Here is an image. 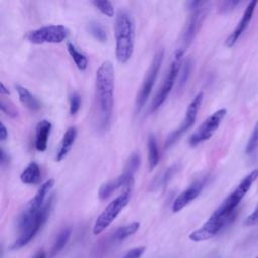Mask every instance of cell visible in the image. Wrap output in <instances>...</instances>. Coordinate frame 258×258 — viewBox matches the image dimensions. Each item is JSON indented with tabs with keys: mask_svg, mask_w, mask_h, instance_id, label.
Returning <instances> with one entry per match:
<instances>
[{
	"mask_svg": "<svg viewBox=\"0 0 258 258\" xmlns=\"http://www.w3.org/2000/svg\"><path fill=\"white\" fill-rule=\"evenodd\" d=\"M258 179V168L249 172L236 188L222 202L211 217L205 222V228L212 235H217L233 218L236 208L248 194L253 183Z\"/></svg>",
	"mask_w": 258,
	"mask_h": 258,
	"instance_id": "1",
	"label": "cell"
},
{
	"mask_svg": "<svg viewBox=\"0 0 258 258\" xmlns=\"http://www.w3.org/2000/svg\"><path fill=\"white\" fill-rule=\"evenodd\" d=\"M96 108L98 111L97 124L101 129H106L112 117L114 106L115 74L111 61H104L96 72Z\"/></svg>",
	"mask_w": 258,
	"mask_h": 258,
	"instance_id": "2",
	"label": "cell"
},
{
	"mask_svg": "<svg viewBox=\"0 0 258 258\" xmlns=\"http://www.w3.org/2000/svg\"><path fill=\"white\" fill-rule=\"evenodd\" d=\"M135 24L131 14L126 10L118 11L115 19L116 58L121 63L130 60L134 51Z\"/></svg>",
	"mask_w": 258,
	"mask_h": 258,
	"instance_id": "3",
	"label": "cell"
},
{
	"mask_svg": "<svg viewBox=\"0 0 258 258\" xmlns=\"http://www.w3.org/2000/svg\"><path fill=\"white\" fill-rule=\"evenodd\" d=\"M52 202H53V196H50L47 199L44 206L42 207V209L39 211V213L34 218H32L22 229L19 230L20 234L18 238L11 244L12 250H16L24 247L36 236V234L39 232L41 227L44 225L50 213Z\"/></svg>",
	"mask_w": 258,
	"mask_h": 258,
	"instance_id": "4",
	"label": "cell"
},
{
	"mask_svg": "<svg viewBox=\"0 0 258 258\" xmlns=\"http://www.w3.org/2000/svg\"><path fill=\"white\" fill-rule=\"evenodd\" d=\"M131 191L132 189H124V191L121 195H119L117 198H115L112 202L108 204V206L98 216L94 223V235H99L112 224V222L117 218V216L129 203Z\"/></svg>",
	"mask_w": 258,
	"mask_h": 258,
	"instance_id": "5",
	"label": "cell"
},
{
	"mask_svg": "<svg viewBox=\"0 0 258 258\" xmlns=\"http://www.w3.org/2000/svg\"><path fill=\"white\" fill-rule=\"evenodd\" d=\"M183 48H179L175 51L174 55H173V59L169 66L168 72L164 78V81L162 83V86L160 87V89L158 90L157 94L155 95V97L152 100L151 106H150V111L151 112H155L166 100V98L168 97L170 91L172 90L174 83L176 81L177 75L181 69V59L183 56Z\"/></svg>",
	"mask_w": 258,
	"mask_h": 258,
	"instance_id": "6",
	"label": "cell"
},
{
	"mask_svg": "<svg viewBox=\"0 0 258 258\" xmlns=\"http://www.w3.org/2000/svg\"><path fill=\"white\" fill-rule=\"evenodd\" d=\"M54 185V179L50 178L43 182L34 197L25 205L17 220L18 230L22 229L32 218H34L46 203V197Z\"/></svg>",
	"mask_w": 258,
	"mask_h": 258,
	"instance_id": "7",
	"label": "cell"
},
{
	"mask_svg": "<svg viewBox=\"0 0 258 258\" xmlns=\"http://www.w3.org/2000/svg\"><path fill=\"white\" fill-rule=\"evenodd\" d=\"M70 30L60 24H51L33 29L26 34V39L33 44L60 43L69 36Z\"/></svg>",
	"mask_w": 258,
	"mask_h": 258,
	"instance_id": "8",
	"label": "cell"
},
{
	"mask_svg": "<svg viewBox=\"0 0 258 258\" xmlns=\"http://www.w3.org/2000/svg\"><path fill=\"white\" fill-rule=\"evenodd\" d=\"M163 56H164L163 48L159 49L153 56L151 64L146 73V76H145V78L142 82V85L139 89V92L137 94V98H136V111L137 112H139L143 108V106L145 105L146 101L149 98V95L152 91L155 80L159 73L160 67L162 64Z\"/></svg>",
	"mask_w": 258,
	"mask_h": 258,
	"instance_id": "9",
	"label": "cell"
},
{
	"mask_svg": "<svg viewBox=\"0 0 258 258\" xmlns=\"http://www.w3.org/2000/svg\"><path fill=\"white\" fill-rule=\"evenodd\" d=\"M227 114V109L222 108L210 115L200 126L199 128L190 135L188 143L190 146H197L198 144L210 139L213 134L220 127L222 121L224 120Z\"/></svg>",
	"mask_w": 258,
	"mask_h": 258,
	"instance_id": "10",
	"label": "cell"
},
{
	"mask_svg": "<svg viewBox=\"0 0 258 258\" xmlns=\"http://www.w3.org/2000/svg\"><path fill=\"white\" fill-rule=\"evenodd\" d=\"M203 99H204V93L203 92H199L194 99L191 100V102L189 103V105L186 108V112H185V117L183 119V121L181 122L180 126L174 130L173 132H171L168 137L166 138L165 141V148H168L170 146H172L179 138L180 136L186 132L196 122L197 117H198V113L199 110L202 106L203 103Z\"/></svg>",
	"mask_w": 258,
	"mask_h": 258,
	"instance_id": "11",
	"label": "cell"
},
{
	"mask_svg": "<svg viewBox=\"0 0 258 258\" xmlns=\"http://www.w3.org/2000/svg\"><path fill=\"white\" fill-rule=\"evenodd\" d=\"M208 11V2H202L197 8L190 10V14L188 19L184 25V29L182 32V44L183 46L189 45V43L194 40L197 33L199 32L203 22L206 18Z\"/></svg>",
	"mask_w": 258,
	"mask_h": 258,
	"instance_id": "12",
	"label": "cell"
},
{
	"mask_svg": "<svg viewBox=\"0 0 258 258\" xmlns=\"http://www.w3.org/2000/svg\"><path fill=\"white\" fill-rule=\"evenodd\" d=\"M208 179H209L208 174L202 175L199 178H197L186 189L181 191L172 203V212L177 213L181 211L190 202L196 200L202 192L205 185L207 184Z\"/></svg>",
	"mask_w": 258,
	"mask_h": 258,
	"instance_id": "13",
	"label": "cell"
},
{
	"mask_svg": "<svg viewBox=\"0 0 258 258\" xmlns=\"http://www.w3.org/2000/svg\"><path fill=\"white\" fill-rule=\"evenodd\" d=\"M134 184V176L123 171L122 174L118 175L112 180L103 183L99 189V198L101 201L107 200L114 191L119 188L132 189Z\"/></svg>",
	"mask_w": 258,
	"mask_h": 258,
	"instance_id": "14",
	"label": "cell"
},
{
	"mask_svg": "<svg viewBox=\"0 0 258 258\" xmlns=\"http://www.w3.org/2000/svg\"><path fill=\"white\" fill-rule=\"evenodd\" d=\"M256 5H257V2L256 1H251L249 2L248 6L246 7L243 15H242V18L240 19V21L237 23L236 27L234 28V30L232 31V33L228 36V38L226 39V42L225 44L228 46V47H232L235 45V43L237 42V40L240 38V36L242 35V33L246 30V28L248 27L252 17H253V13H254V10L256 8Z\"/></svg>",
	"mask_w": 258,
	"mask_h": 258,
	"instance_id": "15",
	"label": "cell"
},
{
	"mask_svg": "<svg viewBox=\"0 0 258 258\" xmlns=\"http://www.w3.org/2000/svg\"><path fill=\"white\" fill-rule=\"evenodd\" d=\"M51 130V123L48 120H41L35 128V148L38 151H44L47 147V141Z\"/></svg>",
	"mask_w": 258,
	"mask_h": 258,
	"instance_id": "16",
	"label": "cell"
},
{
	"mask_svg": "<svg viewBox=\"0 0 258 258\" xmlns=\"http://www.w3.org/2000/svg\"><path fill=\"white\" fill-rule=\"evenodd\" d=\"M76 137H77V129H76V127H74V126L69 127L67 129V131L64 132V134L62 136V139H61V141L59 143L58 149L56 151L55 160L57 162L61 161L67 156V154L69 153V151L73 147V144H74V142L76 140Z\"/></svg>",
	"mask_w": 258,
	"mask_h": 258,
	"instance_id": "17",
	"label": "cell"
},
{
	"mask_svg": "<svg viewBox=\"0 0 258 258\" xmlns=\"http://www.w3.org/2000/svg\"><path fill=\"white\" fill-rule=\"evenodd\" d=\"M15 89L18 94L19 101L26 108L31 111H38L41 108V103L39 102V100L34 95H32L26 88L20 85H16Z\"/></svg>",
	"mask_w": 258,
	"mask_h": 258,
	"instance_id": "18",
	"label": "cell"
},
{
	"mask_svg": "<svg viewBox=\"0 0 258 258\" xmlns=\"http://www.w3.org/2000/svg\"><path fill=\"white\" fill-rule=\"evenodd\" d=\"M20 180L25 184H36L40 180V168L39 165L32 161L21 172Z\"/></svg>",
	"mask_w": 258,
	"mask_h": 258,
	"instance_id": "19",
	"label": "cell"
},
{
	"mask_svg": "<svg viewBox=\"0 0 258 258\" xmlns=\"http://www.w3.org/2000/svg\"><path fill=\"white\" fill-rule=\"evenodd\" d=\"M147 147H148V165L149 169H154L159 162V151L156 142V138L153 134L148 135L147 139Z\"/></svg>",
	"mask_w": 258,
	"mask_h": 258,
	"instance_id": "20",
	"label": "cell"
},
{
	"mask_svg": "<svg viewBox=\"0 0 258 258\" xmlns=\"http://www.w3.org/2000/svg\"><path fill=\"white\" fill-rule=\"evenodd\" d=\"M72 235V229L70 227H66L63 228L56 236L54 243L52 244L51 247V251H50V255L53 257L55 255H57L68 244L70 238Z\"/></svg>",
	"mask_w": 258,
	"mask_h": 258,
	"instance_id": "21",
	"label": "cell"
},
{
	"mask_svg": "<svg viewBox=\"0 0 258 258\" xmlns=\"http://www.w3.org/2000/svg\"><path fill=\"white\" fill-rule=\"evenodd\" d=\"M67 49L77 68L81 71L86 70L88 67V58L86 57V55L80 52L72 42L67 43Z\"/></svg>",
	"mask_w": 258,
	"mask_h": 258,
	"instance_id": "22",
	"label": "cell"
},
{
	"mask_svg": "<svg viewBox=\"0 0 258 258\" xmlns=\"http://www.w3.org/2000/svg\"><path fill=\"white\" fill-rule=\"evenodd\" d=\"M139 226H140V224L138 222H133V223H130V224L125 225L123 227H120L114 233L113 240L117 241V242L123 241L127 237H129V236L133 235L134 233H136L138 231V229H139Z\"/></svg>",
	"mask_w": 258,
	"mask_h": 258,
	"instance_id": "23",
	"label": "cell"
},
{
	"mask_svg": "<svg viewBox=\"0 0 258 258\" xmlns=\"http://www.w3.org/2000/svg\"><path fill=\"white\" fill-rule=\"evenodd\" d=\"M88 30L90 32V34L98 41L100 42H106L108 39V35H107V31L105 29V27L97 22V21H92L88 24Z\"/></svg>",
	"mask_w": 258,
	"mask_h": 258,
	"instance_id": "24",
	"label": "cell"
},
{
	"mask_svg": "<svg viewBox=\"0 0 258 258\" xmlns=\"http://www.w3.org/2000/svg\"><path fill=\"white\" fill-rule=\"evenodd\" d=\"M177 170H178V165L177 164H173L170 167H168L159 177H157L154 180V185H152L153 188L165 186L167 184V182L171 179V177L175 174V172Z\"/></svg>",
	"mask_w": 258,
	"mask_h": 258,
	"instance_id": "25",
	"label": "cell"
},
{
	"mask_svg": "<svg viewBox=\"0 0 258 258\" xmlns=\"http://www.w3.org/2000/svg\"><path fill=\"white\" fill-rule=\"evenodd\" d=\"M141 163V157L139 155L138 152H134L130 155V157L128 158L127 162H126V165L124 167V172L130 174V175H133L134 176V173L137 171V169L139 168V165Z\"/></svg>",
	"mask_w": 258,
	"mask_h": 258,
	"instance_id": "26",
	"label": "cell"
},
{
	"mask_svg": "<svg viewBox=\"0 0 258 258\" xmlns=\"http://www.w3.org/2000/svg\"><path fill=\"white\" fill-rule=\"evenodd\" d=\"M257 148H258V121H257L256 125L253 128V131H252V133L250 135V138L247 142L245 151H246L247 154H251Z\"/></svg>",
	"mask_w": 258,
	"mask_h": 258,
	"instance_id": "27",
	"label": "cell"
},
{
	"mask_svg": "<svg viewBox=\"0 0 258 258\" xmlns=\"http://www.w3.org/2000/svg\"><path fill=\"white\" fill-rule=\"evenodd\" d=\"M93 4L100 12L108 17H112L114 15V7L110 1H93Z\"/></svg>",
	"mask_w": 258,
	"mask_h": 258,
	"instance_id": "28",
	"label": "cell"
},
{
	"mask_svg": "<svg viewBox=\"0 0 258 258\" xmlns=\"http://www.w3.org/2000/svg\"><path fill=\"white\" fill-rule=\"evenodd\" d=\"M191 68H192V63L190 59L185 60V62L183 63V66L180 69V77H179V81H178V87L181 88L187 81L190 72H191Z\"/></svg>",
	"mask_w": 258,
	"mask_h": 258,
	"instance_id": "29",
	"label": "cell"
},
{
	"mask_svg": "<svg viewBox=\"0 0 258 258\" xmlns=\"http://www.w3.org/2000/svg\"><path fill=\"white\" fill-rule=\"evenodd\" d=\"M81 107V96L78 92L72 93L70 96V114L76 115Z\"/></svg>",
	"mask_w": 258,
	"mask_h": 258,
	"instance_id": "30",
	"label": "cell"
},
{
	"mask_svg": "<svg viewBox=\"0 0 258 258\" xmlns=\"http://www.w3.org/2000/svg\"><path fill=\"white\" fill-rule=\"evenodd\" d=\"M257 224H258V203H257L256 207L254 208L253 212L245 219L244 226L250 227V226H254Z\"/></svg>",
	"mask_w": 258,
	"mask_h": 258,
	"instance_id": "31",
	"label": "cell"
},
{
	"mask_svg": "<svg viewBox=\"0 0 258 258\" xmlns=\"http://www.w3.org/2000/svg\"><path fill=\"white\" fill-rule=\"evenodd\" d=\"M241 2L240 1H234V0H229V1H223L221 4H220V7H219V10L220 12H229L231 10H233L237 5H239Z\"/></svg>",
	"mask_w": 258,
	"mask_h": 258,
	"instance_id": "32",
	"label": "cell"
},
{
	"mask_svg": "<svg viewBox=\"0 0 258 258\" xmlns=\"http://www.w3.org/2000/svg\"><path fill=\"white\" fill-rule=\"evenodd\" d=\"M0 108H1V111L3 113H5L6 115H8L9 117H16L17 116V111L14 109V107L12 105H9V104H6L5 101L2 99L1 100V103H0Z\"/></svg>",
	"mask_w": 258,
	"mask_h": 258,
	"instance_id": "33",
	"label": "cell"
},
{
	"mask_svg": "<svg viewBox=\"0 0 258 258\" xmlns=\"http://www.w3.org/2000/svg\"><path fill=\"white\" fill-rule=\"evenodd\" d=\"M145 251V247H136L129 250L122 258H140Z\"/></svg>",
	"mask_w": 258,
	"mask_h": 258,
	"instance_id": "34",
	"label": "cell"
},
{
	"mask_svg": "<svg viewBox=\"0 0 258 258\" xmlns=\"http://www.w3.org/2000/svg\"><path fill=\"white\" fill-rule=\"evenodd\" d=\"M8 162H9V156L4 151V149L1 148V150H0V163H1V166L4 167L6 164H8Z\"/></svg>",
	"mask_w": 258,
	"mask_h": 258,
	"instance_id": "35",
	"label": "cell"
},
{
	"mask_svg": "<svg viewBox=\"0 0 258 258\" xmlns=\"http://www.w3.org/2000/svg\"><path fill=\"white\" fill-rule=\"evenodd\" d=\"M8 137V131L5 127V125L3 123H1V126H0V139L1 141H4L6 138Z\"/></svg>",
	"mask_w": 258,
	"mask_h": 258,
	"instance_id": "36",
	"label": "cell"
},
{
	"mask_svg": "<svg viewBox=\"0 0 258 258\" xmlns=\"http://www.w3.org/2000/svg\"><path fill=\"white\" fill-rule=\"evenodd\" d=\"M0 93L2 95H9V90L4 86L3 83L0 84Z\"/></svg>",
	"mask_w": 258,
	"mask_h": 258,
	"instance_id": "37",
	"label": "cell"
},
{
	"mask_svg": "<svg viewBox=\"0 0 258 258\" xmlns=\"http://www.w3.org/2000/svg\"><path fill=\"white\" fill-rule=\"evenodd\" d=\"M33 258H46V254H45V252H44L43 250H41V251L37 252V253L34 255Z\"/></svg>",
	"mask_w": 258,
	"mask_h": 258,
	"instance_id": "38",
	"label": "cell"
},
{
	"mask_svg": "<svg viewBox=\"0 0 258 258\" xmlns=\"http://www.w3.org/2000/svg\"><path fill=\"white\" fill-rule=\"evenodd\" d=\"M256 258H258V256H257V257H256Z\"/></svg>",
	"mask_w": 258,
	"mask_h": 258,
	"instance_id": "39",
	"label": "cell"
}]
</instances>
